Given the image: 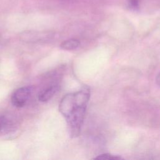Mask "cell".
Returning <instances> with one entry per match:
<instances>
[{
    "label": "cell",
    "instance_id": "5b68a950",
    "mask_svg": "<svg viewBox=\"0 0 160 160\" xmlns=\"http://www.w3.org/2000/svg\"><path fill=\"white\" fill-rule=\"evenodd\" d=\"M94 159H98V160H121L123 158L119 156L112 155L109 153L100 154L98 156H96L94 158Z\"/></svg>",
    "mask_w": 160,
    "mask_h": 160
},
{
    "label": "cell",
    "instance_id": "52a82bcc",
    "mask_svg": "<svg viewBox=\"0 0 160 160\" xmlns=\"http://www.w3.org/2000/svg\"><path fill=\"white\" fill-rule=\"evenodd\" d=\"M139 0H129V4L131 7L134 8H137L139 6Z\"/></svg>",
    "mask_w": 160,
    "mask_h": 160
},
{
    "label": "cell",
    "instance_id": "8992f818",
    "mask_svg": "<svg viewBox=\"0 0 160 160\" xmlns=\"http://www.w3.org/2000/svg\"><path fill=\"white\" fill-rule=\"evenodd\" d=\"M6 126V119L4 116H0V132Z\"/></svg>",
    "mask_w": 160,
    "mask_h": 160
},
{
    "label": "cell",
    "instance_id": "ba28073f",
    "mask_svg": "<svg viewBox=\"0 0 160 160\" xmlns=\"http://www.w3.org/2000/svg\"><path fill=\"white\" fill-rule=\"evenodd\" d=\"M156 84L160 86V72L158 74L157 76H156Z\"/></svg>",
    "mask_w": 160,
    "mask_h": 160
},
{
    "label": "cell",
    "instance_id": "277c9868",
    "mask_svg": "<svg viewBox=\"0 0 160 160\" xmlns=\"http://www.w3.org/2000/svg\"><path fill=\"white\" fill-rule=\"evenodd\" d=\"M80 42L76 39H70L63 41L60 46L61 48L64 50H74L79 47Z\"/></svg>",
    "mask_w": 160,
    "mask_h": 160
},
{
    "label": "cell",
    "instance_id": "7a4b0ae2",
    "mask_svg": "<svg viewBox=\"0 0 160 160\" xmlns=\"http://www.w3.org/2000/svg\"><path fill=\"white\" fill-rule=\"evenodd\" d=\"M31 91L30 87H22L17 89L11 96L12 104L17 108L23 107L28 102Z\"/></svg>",
    "mask_w": 160,
    "mask_h": 160
},
{
    "label": "cell",
    "instance_id": "3957f363",
    "mask_svg": "<svg viewBox=\"0 0 160 160\" xmlns=\"http://www.w3.org/2000/svg\"><path fill=\"white\" fill-rule=\"evenodd\" d=\"M59 87L57 84H53L42 90L38 95V99L40 101L46 102L51 99L58 91Z\"/></svg>",
    "mask_w": 160,
    "mask_h": 160
},
{
    "label": "cell",
    "instance_id": "6da1fadb",
    "mask_svg": "<svg viewBox=\"0 0 160 160\" xmlns=\"http://www.w3.org/2000/svg\"><path fill=\"white\" fill-rule=\"evenodd\" d=\"M89 98V89L84 88L65 95L59 103V111L66 120L69 133L72 138L79 135Z\"/></svg>",
    "mask_w": 160,
    "mask_h": 160
}]
</instances>
